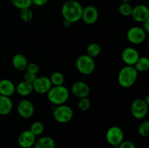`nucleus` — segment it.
<instances>
[{"label":"nucleus","instance_id":"nucleus-1","mask_svg":"<svg viewBox=\"0 0 149 148\" xmlns=\"http://www.w3.org/2000/svg\"><path fill=\"white\" fill-rule=\"evenodd\" d=\"M83 7L77 0H68L63 4L61 14L64 20L74 23L81 20Z\"/></svg>","mask_w":149,"mask_h":148},{"label":"nucleus","instance_id":"nucleus-2","mask_svg":"<svg viewBox=\"0 0 149 148\" xmlns=\"http://www.w3.org/2000/svg\"><path fill=\"white\" fill-rule=\"evenodd\" d=\"M47 99L53 105L63 104L69 98V91L63 85L52 86L47 93Z\"/></svg>","mask_w":149,"mask_h":148},{"label":"nucleus","instance_id":"nucleus-3","mask_svg":"<svg viewBox=\"0 0 149 148\" xmlns=\"http://www.w3.org/2000/svg\"><path fill=\"white\" fill-rule=\"evenodd\" d=\"M138 77V72L134 66L125 65L118 74V83L123 88H130L135 84Z\"/></svg>","mask_w":149,"mask_h":148},{"label":"nucleus","instance_id":"nucleus-4","mask_svg":"<svg viewBox=\"0 0 149 148\" xmlns=\"http://www.w3.org/2000/svg\"><path fill=\"white\" fill-rule=\"evenodd\" d=\"M76 68L80 73L85 75H91L95 69L94 58L86 55H81L76 60Z\"/></svg>","mask_w":149,"mask_h":148},{"label":"nucleus","instance_id":"nucleus-5","mask_svg":"<svg viewBox=\"0 0 149 148\" xmlns=\"http://www.w3.org/2000/svg\"><path fill=\"white\" fill-rule=\"evenodd\" d=\"M53 117L58 123H68L74 117V110L65 104L58 105L53 110Z\"/></svg>","mask_w":149,"mask_h":148},{"label":"nucleus","instance_id":"nucleus-6","mask_svg":"<svg viewBox=\"0 0 149 148\" xmlns=\"http://www.w3.org/2000/svg\"><path fill=\"white\" fill-rule=\"evenodd\" d=\"M125 133L119 126H111L106 133V142L113 147H118L124 141Z\"/></svg>","mask_w":149,"mask_h":148},{"label":"nucleus","instance_id":"nucleus-7","mask_svg":"<svg viewBox=\"0 0 149 148\" xmlns=\"http://www.w3.org/2000/svg\"><path fill=\"white\" fill-rule=\"evenodd\" d=\"M148 104L143 99H136L131 104V113L135 118L141 120L147 115L148 112Z\"/></svg>","mask_w":149,"mask_h":148},{"label":"nucleus","instance_id":"nucleus-8","mask_svg":"<svg viewBox=\"0 0 149 148\" xmlns=\"http://www.w3.org/2000/svg\"><path fill=\"white\" fill-rule=\"evenodd\" d=\"M147 33L143 28L139 26H133L128 30L127 38L130 43L133 44H140L144 42L146 39Z\"/></svg>","mask_w":149,"mask_h":148},{"label":"nucleus","instance_id":"nucleus-9","mask_svg":"<svg viewBox=\"0 0 149 148\" xmlns=\"http://www.w3.org/2000/svg\"><path fill=\"white\" fill-rule=\"evenodd\" d=\"M33 91L40 94H47L52 86L49 78L47 76L36 77V80L32 84Z\"/></svg>","mask_w":149,"mask_h":148},{"label":"nucleus","instance_id":"nucleus-10","mask_svg":"<svg viewBox=\"0 0 149 148\" xmlns=\"http://www.w3.org/2000/svg\"><path fill=\"white\" fill-rule=\"evenodd\" d=\"M99 17L98 10L93 5H88L83 8L81 18L84 23L87 25H93L97 22Z\"/></svg>","mask_w":149,"mask_h":148},{"label":"nucleus","instance_id":"nucleus-11","mask_svg":"<svg viewBox=\"0 0 149 148\" xmlns=\"http://www.w3.org/2000/svg\"><path fill=\"white\" fill-rule=\"evenodd\" d=\"M34 106L29 100H22L17 106V111L19 115L23 118H29L34 113Z\"/></svg>","mask_w":149,"mask_h":148},{"label":"nucleus","instance_id":"nucleus-12","mask_svg":"<svg viewBox=\"0 0 149 148\" xmlns=\"http://www.w3.org/2000/svg\"><path fill=\"white\" fill-rule=\"evenodd\" d=\"M132 19L138 23H143L149 19V9L146 5L138 4L132 8Z\"/></svg>","mask_w":149,"mask_h":148},{"label":"nucleus","instance_id":"nucleus-13","mask_svg":"<svg viewBox=\"0 0 149 148\" xmlns=\"http://www.w3.org/2000/svg\"><path fill=\"white\" fill-rule=\"evenodd\" d=\"M71 92L79 99L87 97L90 95V88L87 83L84 81H76L71 86Z\"/></svg>","mask_w":149,"mask_h":148},{"label":"nucleus","instance_id":"nucleus-14","mask_svg":"<svg viewBox=\"0 0 149 148\" xmlns=\"http://www.w3.org/2000/svg\"><path fill=\"white\" fill-rule=\"evenodd\" d=\"M36 136L29 130H25L20 133L17 138V142L20 147L31 148L34 145Z\"/></svg>","mask_w":149,"mask_h":148},{"label":"nucleus","instance_id":"nucleus-15","mask_svg":"<svg viewBox=\"0 0 149 148\" xmlns=\"http://www.w3.org/2000/svg\"><path fill=\"white\" fill-rule=\"evenodd\" d=\"M139 57V52L133 47H126L122 51V59L126 65L134 66Z\"/></svg>","mask_w":149,"mask_h":148},{"label":"nucleus","instance_id":"nucleus-16","mask_svg":"<svg viewBox=\"0 0 149 148\" xmlns=\"http://www.w3.org/2000/svg\"><path fill=\"white\" fill-rule=\"evenodd\" d=\"M15 92V86L10 79L0 80V95L11 97Z\"/></svg>","mask_w":149,"mask_h":148},{"label":"nucleus","instance_id":"nucleus-17","mask_svg":"<svg viewBox=\"0 0 149 148\" xmlns=\"http://www.w3.org/2000/svg\"><path fill=\"white\" fill-rule=\"evenodd\" d=\"M12 63L13 67L18 71H26L27 65L29 64L27 57L23 54H16L13 56L12 59Z\"/></svg>","mask_w":149,"mask_h":148},{"label":"nucleus","instance_id":"nucleus-18","mask_svg":"<svg viewBox=\"0 0 149 148\" xmlns=\"http://www.w3.org/2000/svg\"><path fill=\"white\" fill-rule=\"evenodd\" d=\"M13 108V101L8 97L0 95V115H7Z\"/></svg>","mask_w":149,"mask_h":148},{"label":"nucleus","instance_id":"nucleus-19","mask_svg":"<svg viewBox=\"0 0 149 148\" xmlns=\"http://www.w3.org/2000/svg\"><path fill=\"white\" fill-rule=\"evenodd\" d=\"M33 86L31 83L22 81L15 86V91L22 97H26L33 92Z\"/></svg>","mask_w":149,"mask_h":148},{"label":"nucleus","instance_id":"nucleus-20","mask_svg":"<svg viewBox=\"0 0 149 148\" xmlns=\"http://www.w3.org/2000/svg\"><path fill=\"white\" fill-rule=\"evenodd\" d=\"M34 148H55V142L52 137L48 136H45L36 139L35 142Z\"/></svg>","mask_w":149,"mask_h":148},{"label":"nucleus","instance_id":"nucleus-21","mask_svg":"<svg viewBox=\"0 0 149 148\" xmlns=\"http://www.w3.org/2000/svg\"><path fill=\"white\" fill-rule=\"evenodd\" d=\"M134 68L138 72H146L149 69V59L147 57H141L134 65Z\"/></svg>","mask_w":149,"mask_h":148},{"label":"nucleus","instance_id":"nucleus-22","mask_svg":"<svg viewBox=\"0 0 149 148\" xmlns=\"http://www.w3.org/2000/svg\"><path fill=\"white\" fill-rule=\"evenodd\" d=\"M101 47L97 43H91L87 47V55L93 58H95L100 55Z\"/></svg>","mask_w":149,"mask_h":148},{"label":"nucleus","instance_id":"nucleus-23","mask_svg":"<svg viewBox=\"0 0 149 148\" xmlns=\"http://www.w3.org/2000/svg\"><path fill=\"white\" fill-rule=\"evenodd\" d=\"M49 78L52 86H62L63 85L64 81H65L63 74L58 71L52 73Z\"/></svg>","mask_w":149,"mask_h":148},{"label":"nucleus","instance_id":"nucleus-24","mask_svg":"<svg viewBox=\"0 0 149 148\" xmlns=\"http://www.w3.org/2000/svg\"><path fill=\"white\" fill-rule=\"evenodd\" d=\"M29 131L36 136H39L45 131V125L43 124V123L40 121H35L31 125Z\"/></svg>","mask_w":149,"mask_h":148},{"label":"nucleus","instance_id":"nucleus-25","mask_svg":"<svg viewBox=\"0 0 149 148\" xmlns=\"http://www.w3.org/2000/svg\"><path fill=\"white\" fill-rule=\"evenodd\" d=\"M132 8H133V7L130 3H127V4L122 3L119 6L118 12L123 17H130V16H131V14H132Z\"/></svg>","mask_w":149,"mask_h":148},{"label":"nucleus","instance_id":"nucleus-26","mask_svg":"<svg viewBox=\"0 0 149 148\" xmlns=\"http://www.w3.org/2000/svg\"><path fill=\"white\" fill-rule=\"evenodd\" d=\"M20 10V17L23 21L28 23V22H30L33 19V13L30 7L22 9V10Z\"/></svg>","mask_w":149,"mask_h":148},{"label":"nucleus","instance_id":"nucleus-27","mask_svg":"<svg viewBox=\"0 0 149 148\" xmlns=\"http://www.w3.org/2000/svg\"><path fill=\"white\" fill-rule=\"evenodd\" d=\"M11 1L13 6L19 10L31 7L33 4L32 0H11Z\"/></svg>","mask_w":149,"mask_h":148},{"label":"nucleus","instance_id":"nucleus-28","mask_svg":"<svg viewBox=\"0 0 149 148\" xmlns=\"http://www.w3.org/2000/svg\"><path fill=\"white\" fill-rule=\"evenodd\" d=\"M90 106H91V101L88 97L80 98L79 100L78 108L81 111H87L90 109Z\"/></svg>","mask_w":149,"mask_h":148},{"label":"nucleus","instance_id":"nucleus-29","mask_svg":"<svg viewBox=\"0 0 149 148\" xmlns=\"http://www.w3.org/2000/svg\"><path fill=\"white\" fill-rule=\"evenodd\" d=\"M138 133L143 137H147L149 135V121H143L138 126Z\"/></svg>","mask_w":149,"mask_h":148},{"label":"nucleus","instance_id":"nucleus-30","mask_svg":"<svg viewBox=\"0 0 149 148\" xmlns=\"http://www.w3.org/2000/svg\"><path fill=\"white\" fill-rule=\"evenodd\" d=\"M26 71V72H29L30 73L37 75L38 73L39 72V66L35 62H30V63L28 64Z\"/></svg>","mask_w":149,"mask_h":148},{"label":"nucleus","instance_id":"nucleus-31","mask_svg":"<svg viewBox=\"0 0 149 148\" xmlns=\"http://www.w3.org/2000/svg\"><path fill=\"white\" fill-rule=\"evenodd\" d=\"M37 75H35V74L30 73L29 72H26L23 75V81H27V82L31 83V84H33V81L36 80Z\"/></svg>","mask_w":149,"mask_h":148},{"label":"nucleus","instance_id":"nucleus-32","mask_svg":"<svg viewBox=\"0 0 149 148\" xmlns=\"http://www.w3.org/2000/svg\"><path fill=\"white\" fill-rule=\"evenodd\" d=\"M118 148H136L135 145L130 140H124L120 145L118 146Z\"/></svg>","mask_w":149,"mask_h":148},{"label":"nucleus","instance_id":"nucleus-33","mask_svg":"<svg viewBox=\"0 0 149 148\" xmlns=\"http://www.w3.org/2000/svg\"><path fill=\"white\" fill-rule=\"evenodd\" d=\"M49 0H32V3L37 7H42L45 5Z\"/></svg>","mask_w":149,"mask_h":148},{"label":"nucleus","instance_id":"nucleus-34","mask_svg":"<svg viewBox=\"0 0 149 148\" xmlns=\"http://www.w3.org/2000/svg\"><path fill=\"white\" fill-rule=\"evenodd\" d=\"M143 23V29L146 31V33H149V19L144 21Z\"/></svg>","mask_w":149,"mask_h":148},{"label":"nucleus","instance_id":"nucleus-35","mask_svg":"<svg viewBox=\"0 0 149 148\" xmlns=\"http://www.w3.org/2000/svg\"><path fill=\"white\" fill-rule=\"evenodd\" d=\"M71 24H72V23H71V22L68 21V20H64L63 23V26L65 28H69L70 26H71Z\"/></svg>","mask_w":149,"mask_h":148},{"label":"nucleus","instance_id":"nucleus-36","mask_svg":"<svg viewBox=\"0 0 149 148\" xmlns=\"http://www.w3.org/2000/svg\"><path fill=\"white\" fill-rule=\"evenodd\" d=\"M143 100H145V102L147 103V104H149V95L148 94L146 96V97L145 99H143Z\"/></svg>","mask_w":149,"mask_h":148},{"label":"nucleus","instance_id":"nucleus-37","mask_svg":"<svg viewBox=\"0 0 149 148\" xmlns=\"http://www.w3.org/2000/svg\"><path fill=\"white\" fill-rule=\"evenodd\" d=\"M131 0H121V2L124 3V4H127V3L130 2Z\"/></svg>","mask_w":149,"mask_h":148},{"label":"nucleus","instance_id":"nucleus-38","mask_svg":"<svg viewBox=\"0 0 149 148\" xmlns=\"http://www.w3.org/2000/svg\"><path fill=\"white\" fill-rule=\"evenodd\" d=\"M136 1H142V0H136Z\"/></svg>","mask_w":149,"mask_h":148},{"label":"nucleus","instance_id":"nucleus-39","mask_svg":"<svg viewBox=\"0 0 149 148\" xmlns=\"http://www.w3.org/2000/svg\"><path fill=\"white\" fill-rule=\"evenodd\" d=\"M55 148H61V147H55Z\"/></svg>","mask_w":149,"mask_h":148}]
</instances>
